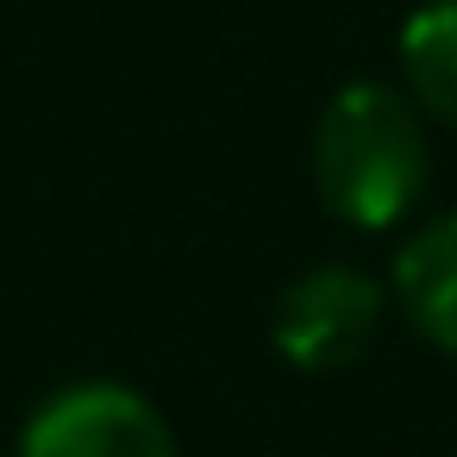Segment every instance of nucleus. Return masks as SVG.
<instances>
[{
    "label": "nucleus",
    "mask_w": 457,
    "mask_h": 457,
    "mask_svg": "<svg viewBox=\"0 0 457 457\" xmlns=\"http://www.w3.org/2000/svg\"><path fill=\"white\" fill-rule=\"evenodd\" d=\"M382 282L351 270V263H313L301 270L276 307H270V345L282 351V363L295 370H345L370 351L376 326H382Z\"/></svg>",
    "instance_id": "f03ea898"
},
{
    "label": "nucleus",
    "mask_w": 457,
    "mask_h": 457,
    "mask_svg": "<svg viewBox=\"0 0 457 457\" xmlns=\"http://www.w3.org/2000/svg\"><path fill=\"white\" fill-rule=\"evenodd\" d=\"M401 76L407 101L445 126H457V0H426L401 26Z\"/></svg>",
    "instance_id": "39448f33"
},
{
    "label": "nucleus",
    "mask_w": 457,
    "mask_h": 457,
    "mask_svg": "<svg viewBox=\"0 0 457 457\" xmlns=\"http://www.w3.org/2000/svg\"><path fill=\"white\" fill-rule=\"evenodd\" d=\"M388 288L420 326V338L457 357V213H438L407 232L388 263Z\"/></svg>",
    "instance_id": "20e7f679"
},
{
    "label": "nucleus",
    "mask_w": 457,
    "mask_h": 457,
    "mask_svg": "<svg viewBox=\"0 0 457 457\" xmlns=\"http://www.w3.org/2000/svg\"><path fill=\"white\" fill-rule=\"evenodd\" d=\"M432 182L426 120L388 82H345L313 126V188L357 232L401 226Z\"/></svg>",
    "instance_id": "f257e3e1"
},
{
    "label": "nucleus",
    "mask_w": 457,
    "mask_h": 457,
    "mask_svg": "<svg viewBox=\"0 0 457 457\" xmlns=\"http://www.w3.org/2000/svg\"><path fill=\"white\" fill-rule=\"evenodd\" d=\"M20 457H176V432L126 382H70L32 407Z\"/></svg>",
    "instance_id": "7ed1b4c3"
}]
</instances>
